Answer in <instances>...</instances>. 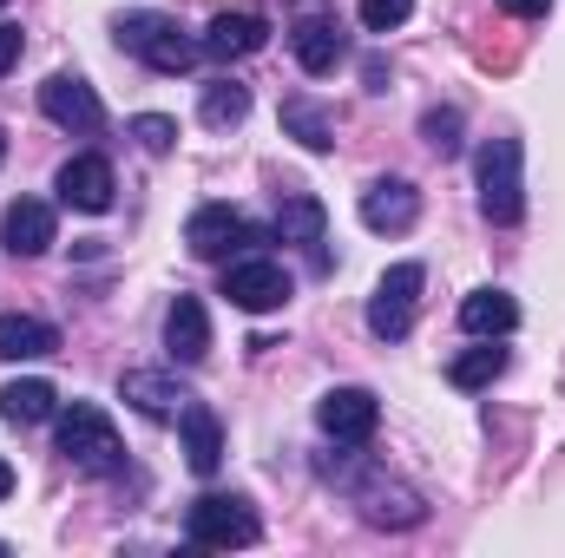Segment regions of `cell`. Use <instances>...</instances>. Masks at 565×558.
Segmentation results:
<instances>
[{
  "label": "cell",
  "mask_w": 565,
  "mask_h": 558,
  "mask_svg": "<svg viewBox=\"0 0 565 558\" xmlns=\"http://www.w3.org/2000/svg\"><path fill=\"white\" fill-rule=\"evenodd\" d=\"M60 453L79 466V473H119V427L106 420V408H93V401H73V408H60Z\"/></svg>",
  "instance_id": "cell-1"
},
{
  "label": "cell",
  "mask_w": 565,
  "mask_h": 558,
  "mask_svg": "<svg viewBox=\"0 0 565 558\" xmlns=\"http://www.w3.org/2000/svg\"><path fill=\"white\" fill-rule=\"evenodd\" d=\"M480 211L493 224H520L526 217V171H520V139H487L480 144Z\"/></svg>",
  "instance_id": "cell-2"
},
{
  "label": "cell",
  "mask_w": 565,
  "mask_h": 558,
  "mask_svg": "<svg viewBox=\"0 0 565 558\" xmlns=\"http://www.w3.org/2000/svg\"><path fill=\"white\" fill-rule=\"evenodd\" d=\"M119 46L132 53V60H145L151 73H191L198 66V40H184L178 33V20H164V13H126L119 20Z\"/></svg>",
  "instance_id": "cell-3"
},
{
  "label": "cell",
  "mask_w": 565,
  "mask_h": 558,
  "mask_svg": "<svg viewBox=\"0 0 565 558\" xmlns=\"http://www.w3.org/2000/svg\"><path fill=\"white\" fill-rule=\"evenodd\" d=\"M349 493H355V506L375 519V526H422L427 506L415 486H402V480H382V473H369V466H355V460H342V466H329Z\"/></svg>",
  "instance_id": "cell-4"
},
{
  "label": "cell",
  "mask_w": 565,
  "mask_h": 558,
  "mask_svg": "<svg viewBox=\"0 0 565 558\" xmlns=\"http://www.w3.org/2000/svg\"><path fill=\"white\" fill-rule=\"evenodd\" d=\"M184 533H191V546H211V552H231V546H257V513H250V500H237V493H204L191 513H184Z\"/></svg>",
  "instance_id": "cell-5"
},
{
  "label": "cell",
  "mask_w": 565,
  "mask_h": 558,
  "mask_svg": "<svg viewBox=\"0 0 565 558\" xmlns=\"http://www.w3.org/2000/svg\"><path fill=\"white\" fill-rule=\"evenodd\" d=\"M422 282H427L422 264H395L388 277L375 282V302H369V329H375L382 342H402V335L415 329V302H422Z\"/></svg>",
  "instance_id": "cell-6"
},
{
  "label": "cell",
  "mask_w": 565,
  "mask_h": 558,
  "mask_svg": "<svg viewBox=\"0 0 565 558\" xmlns=\"http://www.w3.org/2000/svg\"><path fill=\"white\" fill-rule=\"evenodd\" d=\"M184 244H191L198 264H231V250H250V244H264V237H257L231 204H204V211H191Z\"/></svg>",
  "instance_id": "cell-7"
},
{
  "label": "cell",
  "mask_w": 565,
  "mask_h": 558,
  "mask_svg": "<svg viewBox=\"0 0 565 558\" xmlns=\"http://www.w3.org/2000/svg\"><path fill=\"white\" fill-rule=\"evenodd\" d=\"M224 296L237 309H250V315H270V309L289 302V270H282L277 257H237L224 270Z\"/></svg>",
  "instance_id": "cell-8"
},
{
  "label": "cell",
  "mask_w": 565,
  "mask_h": 558,
  "mask_svg": "<svg viewBox=\"0 0 565 558\" xmlns=\"http://www.w3.org/2000/svg\"><path fill=\"white\" fill-rule=\"evenodd\" d=\"M40 112H46L60 132H79V139L106 126V106H99V93H93L79 73H53V79L40 86Z\"/></svg>",
  "instance_id": "cell-9"
},
{
  "label": "cell",
  "mask_w": 565,
  "mask_h": 558,
  "mask_svg": "<svg viewBox=\"0 0 565 558\" xmlns=\"http://www.w3.org/2000/svg\"><path fill=\"white\" fill-rule=\"evenodd\" d=\"M53 191H60V204L66 211H86V217H99V211H113V164L99 158V151H79V158H66L60 164V178H53Z\"/></svg>",
  "instance_id": "cell-10"
},
{
  "label": "cell",
  "mask_w": 565,
  "mask_h": 558,
  "mask_svg": "<svg viewBox=\"0 0 565 558\" xmlns=\"http://www.w3.org/2000/svg\"><path fill=\"white\" fill-rule=\"evenodd\" d=\"M316 427H322L329 440H342V447H362V440L382 427V401H375L369 388H329L322 408H316Z\"/></svg>",
  "instance_id": "cell-11"
},
{
  "label": "cell",
  "mask_w": 565,
  "mask_h": 558,
  "mask_svg": "<svg viewBox=\"0 0 565 558\" xmlns=\"http://www.w3.org/2000/svg\"><path fill=\"white\" fill-rule=\"evenodd\" d=\"M119 401H132L145 420H178L184 401H191V388L171 382L164 368H126V375H119Z\"/></svg>",
  "instance_id": "cell-12"
},
{
  "label": "cell",
  "mask_w": 565,
  "mask_h": 558,
  "mask_svg": "<svg viewBox=\"0 0 565 558\" xmlns=\"http://www.w3.org/2000/svg\"><path fill=\"white\" fill-rule=\"evenodd\" d=\"M289 53H296L302 73H335L342 53H349V40H342V26H335L329 13H302L296 33H289Z\"/></svg>",
  "instance_id": "cell-13"
},
{
  "label": "cell",
  "mask_w": 565,
  "mask_h": 558,
  "mask_svg": "<svg viewBox=\"0 0 565 558\" xmlns=\"http://www.w3.org/2000/svg\"><path fill=\"white\" fill-rule=\"evenodd\" d=\"M415 217H422V191L408 178H375L362 191V224L369 230H408Z\"/></svg>",
  "instance_id": "cell-14"
},
{
  "label": "cell",
  "mask_w": 565,
  "mask_h": 558,
  "mask_svg": "<svg viewBox=\"0 0 565 558\" xmlns=\"http://www.w3.org/2000/svg\"><path fill=\"white\" fill-rule=\"evenodd\" d=\"M53 204H40V197H13L7 204V217H0V244L13 250V257H40V250H53Z\"/></svg>",
  "instance_id": "cell-15"
},
{
  "label": "cell",
  "mask_w": 565,
  "mask_h": 558,
  "mask_svg": "<svg viewBox=\"0 0 565 558\" xmlns=\"http://www.w3.org/2000/svg\"><path fill=\"white\" fill-rule=\"evenodd\" d=\"M198 46H204L211 60H250V53L270 46V20H264V13H217Z\"/></svg>",
  "instance_id": "cell-16"
},
{
  "label": "cell",
  "mask_w": 565,
  "mask_h": 558,
  "mask_svg": "<svg viewBox=\"0 0 565 558\" xmlns=\"http://www.w3.org/2000/svg\"><path fill=\"white\" fill-rule=\"evenodd\" d=\"M164 348H171V362H184V368L211 355V315H204L198 296H178V302L164 309Z\"/></svg>",
  "instance_id": "cell-17"
},
{
  "label": "cell",
  "mask_w": 565,
  "mask_h": 558,
  "mask_svg": "<svg viewBox=\"0 0 565 558\" xmlns=\"http://www.w3.org/2000/svg\"><path fill=\"white\" fill-rule=\"evenodd\" d=\"M178 440H184V466L191 473H217V460H224V427H217V415L191 395L184 401V415H178Z\"/></svg>",
  "instance_id": "cell-18"
},
{
  "label": "cell",
  "mask_w": 565,
  "mask_h": 558,
  "mask_svg": "<svg viewBox=\"0 0 565 558\" xmlns=\"http://www.w3.org/2000/svg\"><path fill=\"white\" fill-rule=\"evenodd\" d=\"M460 329H467V335L500 342V335H513V329H520V302H513L507 289H473V296L460 302Z\"/></svg>",
  "instance_id": "cell-19"
},
{
  "label": "cell",
  "mask_w": 565,
  "mask_h": 558,
  "mask_svg": "<svg viewBox=\"0 0 565 558\" xmlns=\"http://www.w3.org/2000/svg\"><path fill=\"white\" fill-rule=\"evenodd\" d=\"M53 415H60L53 382L26 375V382H7V388H0V420H7V427H40V420H53Z\"/></svg>",
  "instance_id": "cell-20"
},
{
  "label": "cell",
  "mask_w": 565,
  "mask_h": 558,
  "mask_svg": "<svg viewBox=\"0 0 565 558\" xmlns=\"http://www.w3.org/2000/svg\"><path fill=\"white\" fill-rule=\"evenodd\" d=\"M60 348V329L40 315H0V362H40Z\"/></svg>",
  "instance_id": "cell-21"
},
{
  "label": "cell",
  "mask_w": 565,
  "mask_h": 558,
  "mask_svg": "<svg viewBox=\"0 0 565 558\" xmlns=\"http://www.w3.org/2000/svg\"><path fill=\"white\" fill-rule=\"evenodd\" d=\"M282 132L302 151H335V112H322L316 99H282Z\"/></svg>",
  "instance_id": "cell-22"
},
{
  "label": "cell",
  "mask_w": 565,
  "mask_h": 558,
  "mask_svg": "<svg viewBox=\"0 0 565 558\" xmlns=\"http://www.w3.org/2000/svg\"><path fill=\"white\" fill-rule=\"evenodd\" d=\"M500 375H507V348H493L487 335H480V348H460V355L447 362V382L467 388V395H473V388H493Z\"/></svg>",
  "instance_id": "cell-23"
},
{
  "label": "cell",
  "mask_w": 565,
  "mask_h": 558,
  "mask_svg": "<svg viewBox=\"0 0 565 558\" xmlns=\"http://www.w3.org/2000/svg\"><path fill=\"white\" fill-rule=\"evenodd\" d=\"M322 230H329V211H322L316 197L296 191V197H282L277 204V244H309V250H316Z\"/></svg>",
  "instance_id": "cell-24"
},
{
  "label": "cell",
  "mask_w": 565,
  "mask_h": 558,
  "mask_svg": "<svg viewBox=\"0 0 565 558\" xmlns=\"http://www.w3.org/2000/svg\"><path fill=\"white\" fill-rule=\"evenodd\" d=\"M198 112H204V126H211V132H231V126H244V119H250V86H237V79H211Z\"/></svg>",
  "instance_id": "cell-25"
},
{
  "label": "cell",
  "mask_w": 565,
  "mask_h": 558,
  "mask_svg": "<svg viewBox=\"0 0 565 558\" xmlns=\"http://www.w3.org/2000/svg\"><path fill=\"white\" fill-rule=\"evenodd\" d=\"M132 139H139L151 158H164V151L178 144V119H164V112H139V119H132Z\"/></svg>",
  "instance_id": "cell-26"
},
{
  "label": "cell",
  "mask_w": 565,
  "mask_h": 558,
  "mask_svg": "<svg viewBox=\"0 0 565 558\" xmlns=\"http://www.w3.org/2000/svg\"><path fill=\"white\" fill-rule=\"evenodd\" d=\"M422 139L434 144L440 158H454V151H460V112H454V106H440V112H427V119H422Z\"/></svg>",
  "instance_id": "cell-27"
},
{
  "label": "cell",
  "mask_w": 565,
  "mask_h": 558,
  "mask_svg": "<svg viewBox=\"0 0 565 558\" xmlns=\"http://www.w3.org/2000/svg\"><path fill=\"white\" fill-rule=\"evenodd\" d=\"M415 13V0H362V26L369 33H388V26H402Z\"/></svg>",
  "instance_id": "cell-28"
},
{
  "label": "cell",
  "mask_w": 565,
  "mask_h": 558,
  "mask_svg": "<svg viewBox=\"0 0 565 558\" xmlns=\"http://www.w3.org/2000/svg\"><path fill=\"white\" fill-rule=\"evenodd\" d=\"M20 46H26V40H20V26H13V20H0V73H13V66H20Z\"/></svg>",
  "instance_id": "cell-29"
},
{
  "label": "cell",
  "mask_w": 565,
  "mask_h": 558,
  "mask_svg": "<svg viewBox=\"0 0 565 558\" xmlns=\"http://www.w3.org/2000/svg\"><path fill=\"white\" fill-rule=\"evenodd\" d=\"M500 7H507V13H513V20H540V13H546V7H553V0H500Z\"/></svg>",
  "instance_id": "cell-30"
},
{
  "label": "cell",
  "mask_w": 565,
  "mask_h": 558,
  "mask_svg": "<svg viewBox=\"0 0 565 558\" xmlns=\"http://www.w3.org/2000/svg\"><path fill=\"white\" fill-rule=\"evenodd\" d=\"M7 493H13V466L0 460V500H7Z\"/></svg>",
  "instance_id": "cell-31"
},
{
  "label": "cell",
  "mask_w": 565,
  "mask_h": 558,
  "mask_svg": "<svg viewBox=\"0 0 565 558\" xmlns=\"http://www.w3.org/2000/svg\"><path fill=\"white\" fill-rule=\"evenodd\" d=\"M0 158H7V132H0Z\"/></svg>",
  "instance_id": "cell-32"
},
{
  "label": "cell",
  "mask_w": 565,
  "mask_h": 558,
  "mask_svg": "<svg viewBox=\"0 0 565 558\" xmlns=\"http://www.w3.org/2000/svg\"><path fill=\"white\" fill-rule=\"evenodd\" d=\"M0 7H7V0H0Z\"/></svg>",
  "instance_id": "cell-33"
}]
</instances>
